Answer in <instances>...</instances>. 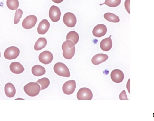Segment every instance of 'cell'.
<instances>
[{
  "mask_svg": "<svg viewBox=\"0 0 154 121\" xmlns=\"http://www.w3.org/2000/svg\"><path fill=\"white\" fill-rule=\"evenodd\" d=\"M64 57L67 59H71L74 56L75 48L73 43L70 40H66L64 42L62 46Z\"/></svg>",
  "mask_w": 154,
  "mask_h": 121,
  "instance_id": "cell-1",
  "label": "cell"
},
{
  "mask_svg": "<svg viewBox=\"0 0 154 121\" xmlns=\"http://www.w3.org/2000/svg\"><path fill=\"white\" fill-rule=\"evenodd\" d=\"M25 93L28 96L34 97L38 95L39 93L40 86L36 82H30L26 85L24 87Z\"/></svg>",
  "mask_w": 154,
  "mask_h": 121,
  "instance_id": "cell-2",
  "label": "cell"
},
{
  "mask_svg": "<svg viewBox=\"0 0 154 121\" xmlns=\"http://www.w3.org/2000/svg\"><path fill=\"white\" fill-rule=\"evenodd\" d=\"M53 69L55 73L59 76L66 77L70 76V74L69 68L63 63H56L54 65Z\"/></svg>",
  "mask_w": 154,
  "mask_h": 121,
  "instance_id": "cell-3",
  "label": "cell"
},
{
  "mask_svg": "<svg viewBox=\"0 0 154 121\" xmlns=\"http://www.w3.org/2000/svg\"><path fill=\"white\" fill-rule=\"evenodd\" d=\"M77 97L79 100H91L93 97V94L88 88L83 87L79 90Z\"/></svg>",
  "mask_w": 154,
  "mask_h": 121,
  "instance_id": "cell-4",
  "label": "cell"
},
{
  "mask_svg": "<svg viewBox=\"0 0 154 121\" xmlns=\"http://www.w3.org/2000/svg\"><path fill=\"white\" fill-rule=\"evenodd\" d=\"M20 53L19 49L15 46H11L7 48L4 54L5 58L8 60H12L17 58Z\"/></svg>",
  "mask_w": 154,
  "mask_h": 121,
  "instance_id": "cell-5",
  "label": "cell"
},
{
  "mask_svg": "<svg viewBox=\"0 0 154 121\" xmlns=\"http://www.w3.org/2000/svg\"><path fill=\"white\" fill-rule=\"evenodd\" d=\"M37 21V18L35 16L33 15L28 16L23 21L22 26L25 29H30L35 26Z\"/></svg>",
  "mask_w": 154,
  "mask_h": 121,
  "instance_id": "cell-6",
  "label": "cell"
},
{
  "mask_svg": "<svg viewBox=\"0 0 154 121\" xmlns=\"http://www.w3.org/2000/svg\"><path fill=\"white\" fill-rule=\"evenodd\" d=\"M63 21L67 26L73 27L76 25L77 19L75 15L73 13L71 12H67L64 15Z\"/></svg>",
  "mask_w": 154,
  "mask_h": 121,
  "instance_id": "cell-7",
  "label": "cell"
},
{
  "mask_svg": "<svg viewBox=\"0 0 154 121\" xmlns=\"http://www.w3.org/2000/svg\"><path fill=\"white\" fill-rule=\"evenodd\" d=\"M76 87L75 81L73 80L66 82L62 86L63 92L67 95H70L73 94Z\"/></svg>",
  "mask_w": 154,
  "mask_h": 121,
  "instance_id": "cell-8",
  "label": "cell"
},
{
  "mask_svg": "<svg viewBox=\"0 0 154 121\" xmlns=\"http://www.w3.org/2000/svg\"><path fill=\"white\" fill-rule=\"evenodd\" d=\"M49 18L52 21L56 22L60 19L61 13L59 8L57 6H52L49 10Z\"/></svg>",
  "mask_w": 154,
  "mask_h": 121,
  "instance_id": "cell-9",
  "label": "cell"
},
{
  "mask_svg": "<svg viewBox=\"0 0 154 121\" xmlns=\"http://www.w3.org/2000/svg\"><path fill=\"white\" fill-rule=\"evenodd\" d=\"M40 62L45 65L50 63L52 61L53 56L51 52L48 51H45L41 53L38 57Z\"/></svg>",
  "mask_w": 154,
  "mask_h": 121,
  "instance_id": "cell-10",
  "label": "cell"
},
{
  "mask_svg": "<svg viewBox=\"0 0 154 121\" xmlns=\"http://www.w3.org/2000/svg\"><path fill=\"white\" fill-rule=\"evenodd\" d=\"M107 31L106 26L103 24H98L96 26L92 31L93 35L97 37H100L105 35Z\"/></svg>",
  "mask_w": 154,
  "mask_h": 121,
  "instance_id": "cell-11",
  "label": "cell"
},
{
  "mask_svg": "<svg viewBox=\"0 0 154 121\" xmlns=\"http://www.w3.org/2000/svg\"><path fill=\"white\" fill-rule=\"evenodd\" d=\"M110 77L112 80L114 82L120 83L123 81L124 76L123 73L121 70L115 69L111 72Z\"/></svg>",
  "mask_w": 154,
  "mask_h": 121,
  "instance_id": "cell-12",
  "label": "cell"
},
{
  "mask_svg": "<svg viewBox=\"0 0 154 121\" xmlns=\"http://www.w3.org/2000/svg\"><path fill=\"white\" fill-rule=\"evenodd\" d=\"M50 26V23L45 19L42 20L39 23L37 28L38 33L40 34H45L49 30Z\"/></svg>",
  "mask_w": 154,
  "mask_h": 121,
  "instance_id": "cell-13",
  "label": "cell"
},
{
  "mask_svg": "<svg viewBox=\"0 0 154 121\" xmlns=\"http://www.w3.org/2000/svg\"><path fill=\"white\" fill-rule=\"evenodd\" d=\"M111 35L109 37L106 38L101 40L100 44V46L102 50L105 51H108L111 48L112 43L111 39Z\"/></svg>",
  "mask_w": 154,
  "mask_h": 121,
  "instance_id": "cell-14",
  "label": "cell"
},
{
  "mask_svg": "<svg viewBox=\"0 0 154 121\" xmlns=\"http://www.w3.org/2000/svg\"><path fill=\"white\" fill-rule=\"evenodd\" d=\"M10 69L13 73L18 74L22 73L24 68L21 64L18 62H12L10 65Z\"/></svg>",
  "mask_w": 154,
  "mask_h": 121,
  "instance_id": "cell-15",
  "label": "cell"
},
{
  "mask_svg": "<svg viewBox=\"0 0 154 121\" xmlns=\"http://www.w3.org/2000/svg\"><path fill=\"white\" fill-rule=\"evenodd\" d=\"M108 58V56L106 54H97L94 55L92 57L91 62L94 65H98L105 62Z\"/></svg>",
  "mask_w": 154,
  "mask_h": 121,
  "instance_id": "cell-16",
  "label": "cell"
},
{
  "mask_svg": "<svg viewBox=\"0 0 154 121\" xmlns=\"http://www.w3.org/2000/svg\"><path fill=\"white\" fill-rule=\"evenodd\" d=\"M4 91L6 95L8 97H14L16 94V89L14 85L8 82L6 83L4 87Z\"/></svg>",
  "mask_w": 154,
  "mask_h": 121,
  "instance_id": "cell-17",
  "label": "cell"
},
{
  "mask_svg": "<svg viewBox=\"0 0 154 121\" xmlns=\"http://www.w3.org/2000/svg\"><path fill=\"white\" fill-rule=\"evenodd\" d=\"M32 72L34 76H39L44 75L46 72V70L43 67L37 65L34 66L32 67Z\"/></svg>",
  "mask_w": 154,
  "mask_h": 121,
  "instance_id": "cell-18",
  "label": "cell"
},
{
  "mask_svg": "<svg viewBox=\"0 0 154 121\" xmlns=\"http://www.w3.org/2000/svg\"><path fill=\"white\" fill-rule=\"evenodd\" d=\"M47 44V41L45 38L40 37L35 43L34 49L35 50H39L44 48L46 45Z\"/></svg>",
  "mask_w": 154,
  "mask_h": 121,
  "instance_id": "cell-19",
  "label": "cell"
},
{
  "mask_svg": "<svg viewBox=\"0 0 154 121\" xmlns=\"http://www.w3.org/2000/svg\"><path fill=\"white\" fill-rule=\"evenodd\" d=\"M79 36L78 33L75 31H72L69 32L66 35V40L72 41L75 45L78 42Z\"/></svg>",
  "mask_w": 154,
  "mask_h": 121,
  "instance_id": "cell-20",
  "label": "cell"
},
{
  "mask_svg": "<svg viewBox=\"0 0 154 121\" xmlns=\"http://www.w3.org/2000/svg\"><path fill=\"white\" fill-rule=\"evenodd\" d=\"M104 17L106 20L114 23H117L120 21L119 18L117 16L111 13H105Z\"/></svg>",
  "mask_w": 154,
  "mask_h": 121,
  "instance_id": "cell-21",
  "label": "cell"
},
{
  "mask_svg": "<svg viewBox=\"0 0 154 121\" xmlns=\"http://www.w3.org/2000/svg\"><path fill=\"white\" fill-rule=\"evenodd\" d=\"M6 4L10 9L15 10L18 7L19 2L18 0H7Z\"/></svg>",
  "mask_w": 154,
  "mask_h": 121,
  "instance_id": "cell-22",
  "label": "cell"
},
{
  "mask_svg": "<svg viewBox=\"0 0 154 121\" xmlns=\"http://www.w3.org/2000/svg\"><path fill=\"white\" fill-rule=\"evenodd\" d=\"M36 83H39L41 87V90H43L47 88L50 84V81L47 78L44 77L38 80Z\"/></svg>",
  "mask_w": 154,
  "mask_h": 121,
  "instance_id": "cell-23",
  "label": "cell"
},
{
  "mask_svg": "<svg viewBox=\"0 0 154 121\" xmlns=\"http://www.w3.org/2000/svg\"><path fill=\"white\" fill-rule=\"evenodd\" d=\"M121 2V0H105L104 3L100 4V5L105 4L109 7H114L119 6Z\"/></svg>",
  "mask_w": 154,
  "mask_h": 121,
  "instance_id": "cell-24",
  "label": "cell"
},
{
  "mask_svg": "<svg viewBox=\"0 0 154 121\" xmlns=\"http://www.w3.org/2000/svg\"><path fill=\"white\" fill-rule=\"evenodd\" d=\"M23 13V12L20 9H19L16 10L14 19V24H16L19 22L20 19L22 17Z\"/></svg>",
  "mask_w": 154,
  "mask_h": 121,
  "instance_id": "cell-25",
  "label": "cell"
},
{
  "mask_svg": "<svg viewBox=\"0 0 154 121\" xmlns=\"http://www.w3.org/2000/svg\"><path fill=\"white\" fill-rule=\"evenodd\" d=\"M119 98L121 100H128L127 98L126 92L123 90L120 94Z\"/></svg>",
  "mask_w": 154,
  "mask_h": 121,
  "instance_id": "cell-26",
  "label": "cell"
},
{
  "mask_svg": "<svg viewBox=\"0 0 154 121\" xmlns=\"http://www.w3.org/2000/svg\"><path fill=\"white\" fill-rule=\"evenodd\" d=\"M130 0H126L124 3L125 8L128 12L130 14Z\"/></svg>",
  "mask_w": 154,
  "mask_h": 121,
  "instance_id": "cell-27",
  "label": "cell"
},
{
  "mask_svg": "<svg viewBox=\"0 0 154 121\" xmlns=\"http://www.w3.org/2000/svg\"><path fill=\"white\" fill-rule=\"evenodd\" d=\"M55 3H60L62 2L63 0H52Z\"/></svg>",
  "mask_w": 154,
  "mask_h": 121,
  "instance_id": "cell-28",
  "label": "cell"
},
{
  "mask_svg": "<svg viewBox=\"0 0 154 121\" xmlns=\"http://www.w3.org/2000/svg\"><path fill=\"white\" fill-rule=\"evenodd\" d=\"M1 57V53H0V58Z\"/></svg>",
  "mask_w": 154,
  "mask_h": 121,
  "instance_id": "cell-29",
  "label": "cell"
}]
</instances>
